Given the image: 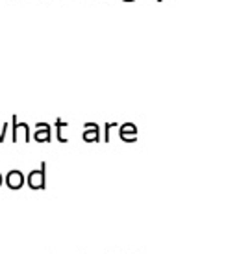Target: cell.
Returning a JSON list of instances; mask_svg holds the SVG:
<instances>
[{"instance_id":"1","label":"cell","mask_w":237,"mask_h":254,"mask_svg":"<svg viewBox=\"0 0 237 254\" xmlns=\"http://www.w3.org/2000/svg\"><path fill=\"white\" fill-rule=\"evenodd\" d=\"M26 182L32 190H45V163L41 165V169H35L30 173Z\"/></svg>"},{"instance_id":"2","label":"cell","mask_w":237,"mask_h":254,"mask_svg":"<svg viewBox=\"0 0 237 254\" xmlns=\"http://www.w3.org/2000/svg\"><path fill=\"white\" fill-rule=\"evenodd\" d=\"M22 184H24V175H22L19 169H13L7 173L6 177V186L9 188V190H21Z\"/></svg>"},{"instance_id":"3","label":"cell","mask_w":237,"mask_h":254,"mask_svg":"<svg viewBox=\"0 0 237 254\" xmlns=\"http://www.w3.org/2000/svg\"><path fill=\"white\" fill-rule=\"evenodd\" d=\"M22 135L24 141H30V132H28V125L24 123H19L17 117H13V141H19Z\"/></svg>"},{"instance_id":"4","label":"cell","mask_w":237,"mask_h":254,"mask_svg":"<svg viewBox=\"0 0 237 254\" xmlns=\"http://www.w3.org/2000/svg\"><path fill=\"white\" fill-rule=\"evenodd\" d=\"M34 139H35V141H39V143L50 141V127L47 125V123H39V125L35 127Z\"/></svg>"},{"instance_id":"5","label":"cell","mask_w":237,"mask_h":254,"mask_svg":"<svg viewBox=\"0 0 237 254\" xmlns=\"http://www.w3.org/2000/svg\"><path fill=\"white\" fill-rule=\"evenodd\" d=\"M84 139L87 143H89V141H98V127H97V125H87V127H85Z\"/></svg>"},{"instance_id":"6","label":"cell","mask_w":237,"mask_h":254,"mask_svg":"<svg viewBox=\"0 0 237 254\" xmlns=\"http://www.w3.org/2000/svg\"><path fill=\"white\" fill-rule=\"evenodd\" d=\"M120 137L124 141H133L135 139V127L133 125H124V127L120 128Z\"/></svg>"},{"instance_id":"7","label":"cell","mask_w":237,"mask_h":254,"mask_svg":"<svg viewBox=\"0 0 237 254\" xmlns=\"http://www.w3.org/2000/svg\"><path fill=\"white\" fill-rule=\"evenodd\" d=\"M2 180H4V178H2V175H0V186H2Z\"/></svg>"}]
</instances>
